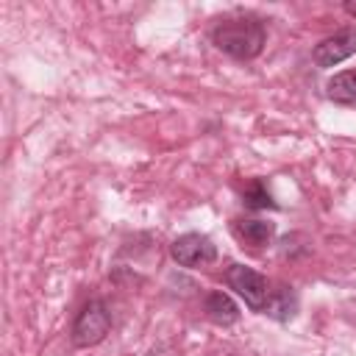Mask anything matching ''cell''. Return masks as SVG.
<instances>
[{"mask_svg": "<svg viewBox=\"0 0 356 356\" xmlns=\"http://www.w3.org/2000/svg\"><path fill=\"white\" fill-rule=\"evenodd\" d=\"M211 42L234 58H253L264 47V25L250 17L225 19L211 31Z\"/></svg>", "mask_w": 356, "mask_h": 356, "instance_id": "cell-1", "label": "cell"}, {"mask_svg": "<svg viewBox=\"0 0 356 356\" xmlns=\"http://www.w3.org/2000/svg\"><path fill=\"white\" fill-rule=\"evenodd\" d=\"M108 328H111V314H108L106 303L89 300V303L78 312V317H75L72 342H75L78 348H92V345H97V342L106 339Z\"/></svg>", "mask_w": 356, "mask_h": 356, "instance_id": "cell-2", "label": "cell"}, {"mask_svg": "<svg viewBox=\"0 0 356 356\" xmlns=\"http://www.w3.org/2000/svg\"><path fill=\"white\" fill-rule=\"evenodd\" d=\"M225 281L228 286L253 309V312H261L267 306V298H270V286H267V278L261 273H256L253 267H245V264H231L225 270Z\"/></svg>", "mask_w": 356, "mask_h": 356, "instance_id": "cell-3", "label": "cell"}, {"mask_svg": "<svg viewBox=\"0 0 356 356\" xmlns=\"http://www.w3.org/2000/svg\"><path fill=\"white\" fill-rule=\"evenodd\" d=\"M170 253L172 259L181 264V267H206L217 259V248L209 236L203 234H184L178 236L172 245H170Z\"/></svg>", "mask_w": 356, "mask_h": 356, "instance_id": "cell-4", "label": "cell"}, {"mask_svg": "<svg viewBox=\"0 0 356 356\" xmlns=\"http://www.w3.org/2000/svg\"><path fill=\"white\" fill-rule=\"evenodd\" d=\"M353 53H356V31H339V33L323 39L314 47L312 58L317 67H337L345 58H350Z\"/></svg>", "mask_w": 356, "mask_h": 356, "instance_id": "cell-5", "label": "cell"}, {"mask_svg": "<svg viewBox=\"0 0 356 356\" xmlns=\"http://www.w3.org/2000/svg\"><path fill=\"white\" fill-rule=\"evenodd\" d=\"M234 234H236L242 242H248V245H253V248H261V245H267V242L273 239L275 225L267 222V220H236V222H234Z\"/></svg>", "mask_w": 356, "mask_h": 356, "instance_id": "cell-6", "label": "cell"}, {"mask_svg": "<svg viewBox=\"0 0 356 356\" xmlns=\"http://www.w3.org/2000/svg\"><path fill=\"white\" fill-rule=\"evenodd\" d=\"M206 314L217 325H231V323L239 320V309H236V303L225 292H211L206 298Z\"/></svg>", "mask_w": 356, "mask_h": 356, "instance_id": "cell-7", "label": "cell"}, {"mask_svg": "<svg viewBox=\"0 0 356 356\" xmlns=\"http://www.w3.org/2000/svg\"><path fill=\"white\" fill-rule=\"evenodd\" d=\"M328 97H331L334 103L356 106V70L337 72V75L328 81Z\"/></svg>", "mask_w": 356, "mask_h": 356, "instance_id": "cell-8", "label": "cell"}, {"mask_svg": "<svg viewBox=\"0 0 356 356\" xmlns=\"http://www.w3.org/2000/svg\"><path fill=\"white\" fill-rule=\"evenodd\" d=\"M264 312L275 320H289L295 314V292L289 286H278V289H270V298H267V306Z\"/></svg>", "mask_w": 356, "mask_h": 356, "instance_id": "cell-9", "label": "cell"}, {"mask_svg": "<svg viewBox=\"0 0 356 356\" xmlns=\"http://www.w3.org/2000/svg\"><path fill=\"white\" fill-rule=\"evenodd\" d=\"M242 197H245V206H250V209H267V206L273 209V206H275V203H273V197H270V192L264 189V184H261V181H253V184L245 189V195H242Z\"/></svg>", "mask_w": 356, "mask_h": 356, "instance_id": "cell-10", "label": "cell"}, {"mask_svg": "<svg viewBox=\"0 0 356 356\" xmlns=\"http://www.w3.org/2000/svg\"><path fill=\"white\" fill-rule=\"evenodd\" d=\"M345 11H348L350 17H356V3H345Z\"/></svg>", "mask_w": 356, "mask_h": 356, "instance_id": "cell-11", "label": "cell"}]
</instances>
